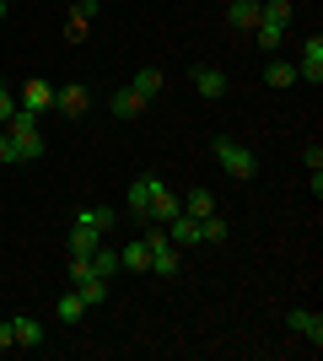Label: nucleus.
<instances>
[{"instance_id":"1","label":"nucleus","mask_w":323,"mask_h":361,"mask_svg":"<svg viewBox=\"0 0 323 361\" xmlns=\"http://www.w3.org/2000/svg\"><path fill=\"white\" fill-rule=\"evenodd\" d=\"M6 135L16 140V162H38V157H44V135H38V114H27L22 103H16V114L6 119Z\"/></svg>"},{"instance_id":"7","label":"nucleus","mask_w":323,"mask_h":361,"mask_svg":"<svg viewBox=\"0 0 323 361\" xmlns=\"http://www.w3.org/2000/svg\"><path fill=\"white\" fill-rule=\"evenodd\" d=\"M172 216H184V200H178V195H172V189H167V183H162V189H156V195H151V211H146V221L167 226Z\"/></svg>"},{"instance_id":"13","label":"nucleus","mask_w":323,"mask_h":361,"mask_svg":"<svg viewBox=\"0 0 323 361\" xmlns=\"http://www.w3.org/2000/svg\"><path fill=\"white\" fill-rule=\"evenodd\" d=\"M119 264H124V270H151V243H146V238L124 243V248H119Z\"/></svg>"},{"instance_id":"11","label":"nucleus","mask_w":323,"mask_h":361,"mask_svg":"<svg viewBox=\"0 0 323 361\" xmlns=\"http://www.w3.org/2000/svg\"><path fill=\"white\" fill-rule=\"evenodd\" d=\"M189 81H194V92H200V97H227V75L215 71V65H200Z\"/></svg>"},{"instance_id":"3","label":"nucleus","mask_w":323,"mask_h":361,"mask_svg":"<svg viewBox=\"0 0 323 361\" xmlns=\"http://www.w3.org/2000/svg\"><path fill=\"white\" fill-rule=\"evenodd\" d=\"M87 108H92V92L70 81V87H54V114L60 119H87Z\"/></svg>"},{"instance_id":"24","label":"nucleus","mask_w":323,"mask_h":361,"mask_svg":"<svg viewBox=\"0 0 323 361\" xmlns=\"http://www.w3.org/2000/svg\"><path fill=\"white\" fill-rule=\"evenodd\" d=\"M264 81H270V87H291V81H296V65H286V60H270Z\"/></svg>"},{"instance_id":"19","label":"nucleus","mask_w":323,"mask_h":361,"mask_svg":"<svg viewBox=\"0 0 323 361\" xmlns=\"http://www.w3.org/2000/svg\"><path fill=\"white\" fill-rule=\"evenodd\" d=\"M210 211H215V195L205 189V183L184 195V216H194V221H200V216H210Z\"/></svg>"},{"instance_id":"10","label":"nucleus","mask_w":323,"mask_h":361,"mask_svg":"<svg viewBox=\"0 0 323 361\" xmlns=\"http://www.w3.org/2000/svg\"><path fill=\"white\" fill-rule=\"evenodd\" d=\"M140 108H146V97H140L135 87H119L113 97H108V114H113V119H135Z\"/></svg>"},{"instance_id":"27","label":"nucleus","mask_w":323,"mask_h":361,"mask_svg":"<svg viewBox=\"0 0 323 361\" xmlns=\"http://www.w3.org/2000/svg\"><path fill=\"white\" fill-rule=\"evenodd\" d=\"M0 350H16V329H11V318L0 324Z\"/></svg>"},{"instance_id":"20","label":"nucleus","mask_w":323,"mask_h":361,"mask_svg":"<svg viewBox=\"0 0 323 361\" xmlns=\"http://www.w3.org/2000/svg\"><path fill=\"white\" fill-rule=\"evenodd\" d=\"M113 221H119V216L108 211V205H87V211H76V226H92V232H113Z\"/></svg>"},{"instance_id":"18","label":"nucleus","mask_w":323,"mask_h":361,"mask_svg":"<svg viewBox=\"0 0 323 361\" xmlns=\"http://www.w3.org/2000/svg\"><path fill=\"white\" fill-rule=\"evenodd\" d=\"M227 22H232V27H259V0H232Z\"/></svg>"},{"instance_id":"2","label":"nucleus","mask_w":323,"mask_h":361,"mask_svg":"<svg viewBox=\"0 0 323 361\" xmlns=\"http://www.w3.org/2000/svg\"><path fill=\"white\" fill-rule=\"evenodd\" d=\"M215 162L227 167L232 178H253V173H259V157H253V151H248L243 140H232V135H221V140H215Z\"/></svg>"},{"instance_id":"17","label":"nucleus","mask_w":323,"mask_h":361,"mask_svg":"<svg viewBox=\"0 0 323 361\" xmlns=\"http://www.w3.org/2000/svg\"><path fill=\"white\" fill-rule=\"evenodd\" d=\"M81 313H87V302H81V291H76V286H70L60 302H54V318H60V324H81Z\"/></svg>"},{"instance_id":"29","label":"nucleus","mask_w":323,"mask_h":361,"mask_svg":"<svg viewBox=\"0 0 323 361\" xmlns=\"http://www.w3.org/2000/svg\"><path fill=\"white\" fill-rule=\"evenodd\" d=\"M0 162H16V140L11 135H0Z\"/></svg>"},{"instance_id":"22","label":"nucleus","mask_w":323,"mask_h":361,"mask_svg":"<svg viewBox=\"0 0 323 361\" xmlns=\"http://www.w3.org/2000/svg\"><path fill=\"white\" fill-rule=\"evenodd\" d=\"M253 44H259V49H270V54H275V49L286 44V27H275V22H259V27H253Z\"/></svg>"},{"instance_id":"6","label":"nucleus","mask_w":323,"mask_h":361,"mask_svg":"<svg viewBox=\"0 0 323 361\" xmlns=\"http://www.w3.org/2000/svg\"><path fill=\"white\" fill-rule=\"evenodd\" d=\"M162 183H167V178H156V173H151V178H135V183H129V195H124V200H129V216H140V226H146V211H151V195L162 189Z\"/></svg>"},{"instance_id":"21","label":"nucleus","mask_w":323,"mask_h":361,"mask_svg":"<svg viewBox=\"0 0 323 361\" xmlns=\"http://www.w3.org/2000/svg\"><path fill=\"white\" fill-rule=\"evenodd\" d=\"M129 87H135V92H140V97H146V103H151L156 92H162V71H156V65H146V71H140V75H135V81H129Z\"/></svg>"},{"instance_id":"12","label":"nucleus","mask_w":323,"mask_h":361,"mask_svg":"<svg viewBox=\"0 0 323 361\" xmlns=\"http://www.w3.org/2000/svg\"><path fill=\"white\" fill-rule=\"evenodd\" d=\"M11 329H16V350H32V345L49 340V329L38 324V318H11Z\"/></svg>"},{"instance_id":"30","label":"nucleus","mask_w":323,"mask_h":361,"mask_svg":"<svg viewBox=\"0 0 323 361\" xmlns=\"http://www.w3.org/2000/svg\"><path fill=\"white\" fill-rule=\"evenodd\" d=\"M0 16H6V0H0Z\"/></svg>"},{"instance_id":"8","label":"nucleus","mask_w":323,"mask_h":361,"mask_svg":"<svg viewBox=\"0 0 323 361\" xmlns=\"http://www.w3.org/2000/svg\"><path fill=\"white\" fill-rule=\"evenodd\" d=\"M65 248H70L76 259H92L97 248H103V232H92V226H76V221H70V232H65Z\"/></svg>"},{"instance_id":"4","label":"nucleus","mask_w":323,"mask_h":361,"mask_svg":"<svg viewBox=\"0 0 323 361\" xmlns=\"http://www.w3.org/2000/svg\"><path fill=\"white\" fill-rule=\"evenodd\" d=\"M16 103L27 108V114H49V108H54V81H44V75H32V81H22V92H16Z\"/></svg>"},{"instance_id":"28","label":"nucleus","mask_w":323,"mask_h":361,"mask_svg":"<svg viewBox=\"0 0 323 361\" xmlns=\"http://www.w3.org/2000/svg\"><path fill=\"white\" fill-rule=\"evenodd\" d=\"M302 162H308V173H318V167H323V151L308 146V151H302Z\"/></svg>"},{"instance_id":"15","label":"nucleus","mask_w":323,"mask_h":361,"mask_svg":"<svg viewBox=\"0 0 323 361\" xmlns=\"http://www.w3.org/2000/svg\"><path fill=\"white\" fill-rule=\"evenodd\" d=\"M70 286L81 291V302H87V307H97V302L108 297V281H103V275H97V270H87V275H81V281H70Z\"/></svg>"},{"instance_id":"14","label":"nucleus","mask_w":323,"mask_h":361,"mask_svg":"<svg viewBox=\"0 0 323 361\" xmlns=\"http://www.w3.org/2000/svg\"><path fill=\"white\" fill-rule=\"evenodd\" d=\"M167 238L178 243V248H194V243H200V221H194V216H172V221H167Z\"/></svg>"},{"instance_id":"9","label":"nucleus","mask_w":323,"mask_h":361,"mask_svg":"<svg viewBox=\"0 0 323 361\" xmlns=\"http://www.w3.org/2000/svg\"><path fill=\"white\" fill-rule=\"evenodd\" d=\"M286 324H291V329L302 334V340L323 345V318H318V313H308V307H291V313H286Z\"/></svg>"},{"instance_id":"5","label":"nucleus","mask_w":323,"mask_h":361,"mask_svg":"<svg viewBox=\"0 0 323 361\" xmlns=\"http://www.w3.org/2000/svg\"><path fill=\"white\" fill-rule=\"evenodd\" d=\"M296 81H312V87H323V38L312 32L308 44H302V65H296Z\"/></svg>"},{"instance_id":"25","label":"nucleus","mask_w":323,"mask_h":361,"mask_svg":"<svg viewBox=\"0 0 323 361\" xmlns=\"http://www.w3.org/2000/svg\"><path fill=\"white\" fill-rule=\"evenodd\" d=\"M92 270H97V275L108 281V275H119L124 264H119V254H113V248H97V254H92Z\"/></svg>"},{"instance_id":"16","label":"nucleus","mask_w":323,"mask_h":361,"mask_svg":"<svg viewBox=\"0 0 323 361\" xmlns=\"http://www.w3.org/2000/svg\"><path fill=\"white\" fill-rule=\"evenodd\" d=\"M296 6L291 0H259V22H275V27H291Z\"/></svg>"},{"instance_id":"23","label":"nucleus","mask_w":323,"mask_h":361,"mask_svg":"<svg viewBox=\"0 0 323 361\" xmlns=\"http://www.w3.org/2000/svg\"><path fill=\"white\" fill-rule=\"evenodd\" d=\"M200 243H227V221H221V216H200Z\"/></svg>"},{"instance_id":"26","label":"nucleus","mask_w":323,"mask_h":361,"mask_svg":"<svg viewBox=\"0 0 323 361\" xmlns=\"http://www.w3.org/2000/svg\"><path fill=\"white\" fill-rule=\"evenodd\" d=\"M11 114H16V92H11V87H6V81H0V124L11 119Z\"/></svg>"}]
</instances>
